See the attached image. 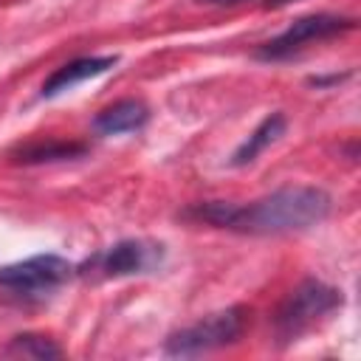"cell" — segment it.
<instances>
[{
    "label": "cell",
    "instance_id": "obj_1",
    "mask_svg": "<svg viewBox=\"0 0 361 361\" xmlns=\"http://www.w3.org/2000/svg\"><path fill=\"white\" fill-rule=\"evenodd\" d=\"M330 209L333 200L319 186H282L254 203H197L186 212V217L243 234H290L319 226L330 214Z\"/></svg>",
    "mask_w": 361,
    "mask_h": 361
},
{
    "label": "cell",
    "instance_id": "obj_2",
    "mask_svg": "<svg viewBox=\"0 0 361 361\" xmlns=\"http://www.w3.org/2000/svg\"><path fill=\"white\" fill-rule=\"evenodd\" d=\"M245 322H248V310L240 307V305L209 313L200 322L175 330L166 338V353L169 355H197V353H206V350L234 344L243 336Z\"/></svg>",
    "mask_w": 361,
    "mask_h": 361
},
{
    "label": "cell",
    "instance_id": "obj_3",
    "mask_svg": "<svg viewBox=\"0 0 361 361\" xmlns=\"http://www.w3.org/2000/svg\"><path fill=\"white\" fill-rule=\"evenodd\" d=\"M341 305V290L319 282V279H305L276 310V333L282 341H293L302 336L313 322L322 316L333 313Z\"/></svg>",
    "mask_w": 361,
    "mask_h": 361
},
{
    "label": "cell",
    "instance_id": "obj_4",
    "mask_svg": "<svg viewBox=\"0 0 361 361\" xmlns=\"http://www.w3.org/2000/svg\"><path fill=\"white\" fill-rule=\"evenodd\" d=\"M355 28V20L353 17H338V14H307V17H299L293 20L282 34H276L274 39L262 42L257 48V56L265 59V62H279V59H288L293 56L299 48H305L307 42H316V39H327V37H336V34H344V31H353Z\"/></svg>",
    "mask_w": 361,
    "mask_h": 361
},
{
    "label": "cell",
    "instance_id": "obj_5",
    "mask_svg": "<svg viewBox=\"0 0 361 361\" xmlns=\"http://www.w3.org/2000/svg\"><path fill=\"white\" fill-rule=\"evenodd\" d=\"M73 265L56 254H37L23 262L0 268V285L17 293H42L59 288L71 276Z\"/></svg>",
    "mask_w": 361,
    "mask_h": 361
},
{
    "label": "cell",
    "instance_id": "obj_6",
    "mask_svg": "<svg viewBox=\"0 0 361 361\" xmlns=\"http://www.w3.org/2000/svg\"><path fill=\"white\" fill-rule=\"evenodd\" d=\"M116 62H118L116 54H113V56H79V59H73V62L56 68V71L42 82V90H39V93H42V99H54V96H59L62 90H71L73 85H79V82H85V79H93V76H99V73H104V71H110Z\"/></svg>",
    "mask_w": 361,
    "mask_h": 361
},
{
    "label": "cell",
    "instance_id": "obj_7",
    "mask_svg": "<svg viewBox=\"0 0 361 361\" xmlns=\"http://www.w3.org/2000/svg\"><path fill=\"white\" fill-rule=\"evenodd\" d=\"M149 110L141 99H121L104 110L96 113L93 130L102 135H121V133H135L147 124Z\"/></svg>",
    "mask_w": 361,
    "mask_h": 361
},
{
    "label": "cell",
    "instance_id": "obj_8",
    "mask_svg": "<svg viewBox=\"0 0 361 361\" xmlns=\"http://www.w3.org/2000/svg\"><path fill=\"white\" fill-rule=\"evenodd\" d=\"M147 265H149L147 245L138 240H121L99 257V268L104 271V276H130L144 271Z\"/></svg>",
    "mask_w": 361,
    "mask_h": 361
},
{
    "label": "cell",
    "instance_id": "obj_9",
    "mask_svg": "<svg viewBox=\"0 0 361 361\" xmlns=\"http://www.w3.org/2000/svg\"><path fill=\"white\" fill-rule=\"evenodd\" d=\"M285 127H288V118L282 116V113H271V116H265L259 124H257V130L234 149V155H231V164L234 166H245V164H251L265 147H271L274 141H279L282 135H285Z\"/></svg>",
    "mask_w": 361,
    "mask_h": 361
},
{
    "label": "cell",
    "instance_id": "obj_10",
    "mask_svg": "<svg viewBox=\"0 0 361 361\" xmlns=\"http://www.w3.org/2000/svg\"><path fill=\"white\" fill-rule=\"evenodd\" d=\"M87 147L85 144H73V141H37V144H25L14 152V161L20 164H45V161H62V158H76L85 155Z\"/></svg>",
    "mask_w": 361,
    "mask_h": 361
},
{
    "label": "cell",
    "instance_id": "obj_11",
    "mask_svg": "<svg viewBox=\"0 0 361 361\" xmlns=\"http://www.w3.org/2000/svg\"><path fill=\"white\" fill-rule=\"evenodd\" d=\"M11 350L14 353H23V355H31V358H59V353H62L45 336H14Z\"/></svg>",
    "mask_w": 361,
    "mask_h": 361
},
{
    "label": "cell",
    "instance_id": "obj_12",
    "mask_svg": "<svg viewBox=\"0 0 361 361\" xmlns=\"http://www.w3.org/2000/svg\"><path fill=\"white\" fill-rule=\"evenodd\" d=\"M197 3H209V6H234V3H243V0H197Z\"/></svg>",
    "mask_w": 361,
    "mask_h": 361
},
{
    "label": "cell",
    "instance_id": "obj_13",
    "mask_svg": "<svg viewBox=\"0 0 361 361\" xmlns=\"http://www.w3.org/2000/svg\"><path fill=\"white\" fill-rule=\"evenodd\" d=\"M285 3H290V0H268V6H285Z\"/></svg>",
    "mask_w": 361,
    "mask_h": 361
}]
</instances>
